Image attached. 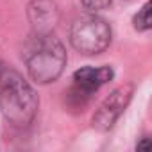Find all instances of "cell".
I'll return each instance as SVG.
<instances>
[{
  "label": "cell",
  "mask_w": 152,
  "mask_h": 152,
  "mask_svg": "<svg viewBox=\"0 0 152 152\" xmlns=\"http://www.w3.org/2000/svg\"><path fill=\"white\" fill-rule=\"evenodd\" d=\"M0 111L15 127H27L38 111V95L15 70L0 73Z\"/></svg>",
  "instance_id": "obj_1"
},
{
  "label": "cell",
  "mask_w": 152,
  "mask_h": 152,
  "mask_svg": "<svg viewBox=\"0 0 152 152\" xmlns=\"http://www.w3.org/2000/svg\"><path fill=\"white\" fill-rule=\"evenodd\" d=\"M25 63L34 83L48 84L63 73L66 64V52L63 43L52 32L36 34L27 48Z\"/></svg>",
  "instance_id": "obj_2"
},
{
  "label": "cell",
  "mask_w": 152,
  "mask_h": 152,
  "mask_svg": "<svg viewBox=\"0 0 152 152\" xmlns=\"http://www.w3.org/2000/svg\"><path fill=\"white\" fill-rule=\"evenodd\" d=\"M70 43L81 54H100L111 43V27L95 13L81 16L70 27Z\"/></svg>",
  "instance_id": "obj_3"
},
{
  "label": "cell",
  "mask_w": 152,
  "mask_h": 152,
  "mask_svg": "<svg viewBox=\"0 0 152 152\" xmlns=\"http://www.w3.org/2000/svg\"><path fill=\"white\" fill-rule=\"evenodd\" d=\"M132 84H124L111 91L104 102L99 106L97 113L93 115V127L99 131H107L115 125V122L120 118V115L125 111L127 104L132 99Z\"/></svg>",
  "instance_id": "obj_4"
},
{
  "label": "cell",
  "mask_w": 152,
  "mask_h": 152,
  "mask_svg": "<svg viewBox=\"0 0 152 152\" xmlns=\"http://www.w3.org/2000/svg\"><path fill=\"white\" fill-rule=\"evenodd\" d=\"M113 70L111 66H100V68H93V66H86L81 68L73 73V90H72V97L81 102V106H84V102L95 93L99 91L106 83H109L113 79Z\"/></svg>",
  "instance_id": "obj_5"
},
{
  "label": "cell",
  "mask_w": 152,
  "mask_h": 152,
  "mask_svg": "<svg viewBox=\"0 0 152 152\" xmlns=\"http://www.w3.org/2000/svg\"><path fill=\"white\" fill-rule=\"evenodd\" d=\"M57 7L52 0H34L29 6V20L36 34L52 32L54 25L57 23Z\"/></svg>",
  "instance_id": "obj_6"
},
{
  "label": "cell",
  "mask_w": 152,
  "mask_h": 152,
  "mask_svg": "<svg viewBox=\"0 0 152 152\" xmlns=\"http://www.w3.org/2000/svg\"><path fill=\"white\" fill-rule=\"evenodd\" d=\"M132 23H134L136 31H148V29H152V0H147V2L141 6V9L134 15Z\"/></svg>",
  "instance_id": "obj_7"
},
{
  "label": "cell",
  "mask_w": 152,
  "mask_h": 152,
  "mask_svg": "<svg viewBox=\"0 0 152 152\" xmlns=\"http://www.w3.org/2000/svg\"><path fill=\"white\" fill-rule=\"evenodd\" d=\"M81 2H83V6H84L88 11L97 13V11L106 9V7L111 4V0H81Z\"/></svg>",
  "instance_id": "obj_8"
},
{
  "label": "cell",
  "mask_w": 152,
  "mask_h": 152,
  "mask_svg": "<svg viewBox=\"0 0 152 152\" xmlns=\"http://www.w3.org/2000/svg\"><path fill=\"white\" fill-rule=\"evenodd\" d=\"M138 150H152V138H145L136 145Z\"/></svg>",
  "instance_id": "obj_9"
},
{
  "label": "cell",
  "mask_w": 152,
  "mask_h": 152,
  "mask_svg": "<svg viewBox=\"0 0 152 152\" xmlns=\"http://www.w3.org/2000/svg\"><path fill=\"white\" fill-rule=\"evenodd\" d=\"M2 72H4V68H2V64H0V73H2Z\"/></svg>",
  "instance_id": "obj_10"
}]
</instances>
